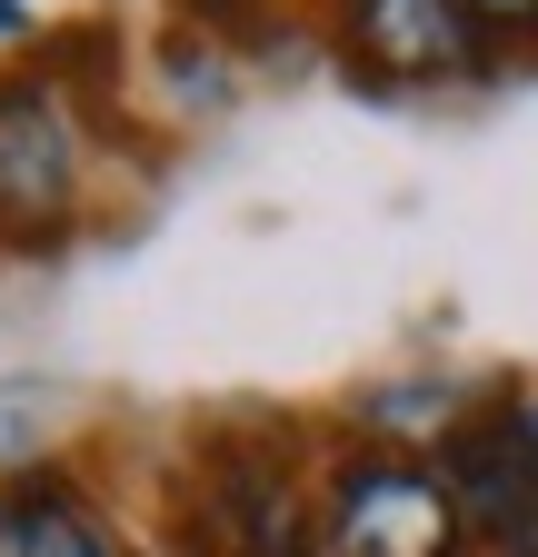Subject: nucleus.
Returning <instances> with one entry per match:
<instances>
[{
  "instance_id": "1",
  "label": "nucleus",
  "mask_w": 538,
  "mask_h": 557,
  "mask_svg": "<svg viewBox=\"0 0 538 557\" xmlns=\"http://www.w3.org/2000/svg\"><path fill=\"white\" fill-rule=\"evenodd\" d=\"M90 139H100V120L30 50L0 60V239L11 249H60L81 230Z\"/></svg>"
},
{
  "instance_id": "2",
  "label": "nucleus",
  "mask_w": 538,
  "mask_h": 557,
  "mask_svg": "<svg viewBox=\"0 0 538 557\" xmlns=\"http://www.w3.org/2000/svg\"><path fill=\"white\" fill-rule=\"evenodd\" d=\"M319 537L329 557H479V537L458 528L449 487L409 448L340 438L319 468Z\"/></svg>"
},
{
  "instance_id": "3",
  "label": "nucleus",
  "mask_w": 538,
  "mask_h": 557,
  "mask_svg": "<svg viewBox=\"0 0 538 557\" xmlns=\"http://www.w3.org/2000/svg\"><path fill=\"white\" fill-rule=\"evenodd\" d=\"M210 537V557H329L319 537V478L290 458V438H199V487L180 498Z\"/></svg>"
},
{
  "instance_id": "4",
  "label": "nucleus",
  "mask_w": 538,
  "mask_h": 557,
  "mask_svg": "<svg viewBox=\"0 0 538 557\" xmlns=\"http://www.w3.org/2000/svg\"><path fill=\"white\" fill-rule=\"evenodd\" d=\"M319 30H329V50L350 60V81L369 100L458 90V81H499L509 70L468 0H319Z\"/></svg>"
},
{
  "instance_id": "5",
  "label": "nucleus",
  "mask_w": 538,
  "mask_h": 557,
  "mask_svg": "<svg viewBox=\"0 0 538 557\" xmlns=\"http://www.w3.org/2000/svg\"><path fill=\"white\" fill-rule=\"evenodd\" d=\"M429 468H439V487H449L458 528L479 537V547H499V537L528 518V498H538V448H528V429H518V379H509L479 418H458V429L429 448Z\"/></svg>"
},
{
  "instance_id": "6",
  "label": "nucleus",
  "mask_w": 538,
  "mask_h": 557,
  "mask_svg": "<svg viewBox=\"0 0 538 557\" xmlns=\"http://www.w3.org/2000/svg\"><path fill=\"white\" fill-rule=\"evenodd\" d=\"M509 379H458V369H389V379H369V388H350V438H369V448H409V458H429L458 418H479L489 398H499Z\"/></svg>"
},
{
  "instance_id": "7",
  "label": "nucleus",
  "mask_w": 538,
  "mask_h": 557,
  "mask_svg": "<svg viewBox=\"0 0 538 557\" xmlns=\"http://www.w3.org/2000/svg\"><path fill=\"white\" fill-rule=\"evenodd\" d=\"M11 557H140L100 498L71 478V468H21L11 478Z\"/></svg>"
},
{
  "instance_id": "8",
  "label": "nucleus",
  "mask_w": 538,
  "mask_h": 557,
  "mask_svg": "<svg viewBox=\"0 0 538 557\" xmlns=\"http://www.w3.org/2000/svg\"><path fill=\"white\" fill-rule=\"evenodd\" d=\"M60 90H71L90 120H110V100H120V30H100V21H71V30H50L40 50H30Z\"/></svg>"
},
{
  "instance_id": "9",
  "label": "nucleus",
  "mask_w": 538,
  "mask_h": 557,
  "mask_svg": "<svg viewBox=\"0 0 538 557\" xmlns=\"http://www.w3.org/2000/svg\"><path fill=\"white\" fill-rule=\"evenodd\" d=\"M160 70H170V90H180V110H220L230 100V81H240V50H220V40H199V30H160Z\"/></svg>"
},
{
  "instance_id": "10",
  "label": "nucleus",
  "mask_w": 538,
  "mask_h": 557,
  "mask_svg": "<svg viewBox=\"0 0 538 557\" xmlns=\"http://www.w3.org/2000/svg\"><path fill=\"white\" fill-rule=\"evenodd\" d=\"M170 21L220 50H269V0H170Z\"/></svg>"
},
{
  "instance_id": "11",
  "label": "nucleus",
  "mask_w": 538,
  "mask_h": 557,
  "mask_svg": "<svg viewBox=\"0 0 538 557\" xmlns=\"http://www.w3.org/2000/svg\"><path fill=\"white\" fill-rule=\"evenodd\" d=\"M479 11V30L499 40V60H528L538 50V0H468Z\"/></svg>"
},
{
  "instance_id": "12",
  "label": "nucleus",
  "mask_w": 538,
  "mask_h": 557,
  "mask_svg": "<svg viewBox=\"0 0 538 557\" xmlns=\"http://www.w3.org/2000/svg\"><path fill=\"white\" fill-rule=\"evenodd\" d=\"M479 557H538V498H528V518H518L499 547H479Z\"/></svg>"
},
{
  "instance_id": "13",
  "label": "nucleus",
  "mask_w": 538,
  "mask_h": 557,
  "mask_svg": "<svg viewBox=\"0 0 538 557\" xmlns=\"http://www.w3.org/2000/svg\"><path fill=\"white\" fill-rule=\"evenodd\" d=\"M11 40H30V0H0V50Z\"/></svg>"
},
{
  "instance_id": "14",
  "label": "nucleus",
  "mask_w": 538,
  "mask_h": 557,
  "mask_svg": "<svg viewBox=\"0 0 538 557\" xmlns=\"http://www.w3.org/2000/svg\"><path fill=\"white\" fill-rule=\"evenodd\" d=\"M518 429H528V448H538V379H518Z\"/></svg>"
},
{
  "instance_id": "15",
  "label": "nucleus",
  "mask_w": 538,
  "mask_h": 557,
  "mask_svg": "<svg viewBox=\"0 0 538 557\" xmlns=\"http://www.w3.org/2000/svg\"><path fill=\"white\" fill-rule=\"evenodd\" d=\"M0 557H11V487H0Z\"/></svg>"
}]
</instances>
